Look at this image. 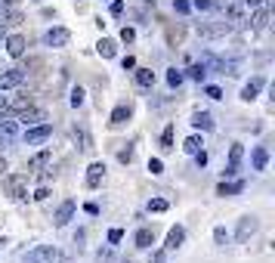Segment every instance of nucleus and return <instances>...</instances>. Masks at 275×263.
Listing matches in <instances>:
<instances>
[{
	"label": "nucleus",
	"instance_id": "nucleus-1",
	"mask_svg": "<svg viewBox=\"0 0 275 263\" xmlns=\"http://www.w3.org/2000/svg\"><path fill=\"white\" fill-rule=\"evenodd\" d=\"M4 192H7L13 201H28V177H22V173L4 177Z\"/></svg>",
	"mask_w": 275,
	"mask_h": 263
},
{
	"label": "nucleus",
	"instance_id": "nucleus-2",
	"mask_svg": "<svg viewBox=\"0 0 275 263\" xmlns=\"http://www.w3.org/2000/svg\"><path fill=\"white\" fill-rule=\"evenodd\" d=\"M229 31H232V22H226V19L198 25V37H207V41H220V37H226Z\"/></svg>",
	"mask_w": 275,
	"mask_h": 263
},
{
	"label": "nucleus",
	"instance_id": "nucleus-3",
	"mask_svg": "<svg viewBox=\"0 0 275 263\" xmlns=\"http://www.w3.org/2000/svg\"><path fill=\"white\" fill-rule=\"evenodd\" d=\"M59 260V251L53 245H37L34 251L25 254V263H56Z\"/></svg>",
	"mask_w": 275,
	"mask_h": 263
},
{
	"label": "nucleus",
	"instance_id": "nucleus-4",
	"mask_svg": "<svg viewBox=\"0 0 275 263\" xmlns=\"http://www.w3.org/2000/svg\"><path fill=\"white\" fill-rule=\"evenodd\" d=\"M50 136H53V127H50L47 121H44V124H34V127L25 130V142H28V145H41V142H47Z\"/></svg>",
	"mask_w": 275,
	"mask_h": 263
},
{
	"label": "nucleus",
	"instance_id": "nucleus-5",
	"mask_svg": "<svg viewBox=\"0 0 275 263\" xmlns=\"http://www.w3.org/2000/svg\"><path fill=\"white\" fill-rule=\"evenodd\" d=\"M257 229H260L257 217H251V214H248V217H241V220H238V229H235V239H238V242L245 245V242H248V239H251Z\"/></svg>",
	"mask_w": 275,
	"mask_h": 263
},
{
	"label": "nucleus",
	"instance_id": "nucleus-6",
	"mask_svg": "<svg viewBox=\"0 0 275 263\" xmlns=\"http://www.w3.org/2000/svg\"><path fill=\"white\" fill-rule=\"evenodd\" d=\"M74 211H77V201H74V198L62 201V204H59V211L53 214V223H56V226H68V223L74 220Z\"/></svg>",
	"mask_w": 275,
	"mask_h": 263
},
{
	"label": "nucleus",
	"instance_id": "nucleus-7",
	"mask_svg": "<svg viewBox=\"0 0 275 263\" xmlns=\"http://www.w3.org/2000/svg\"><path fill=\"white\" fill-rule=\"evenodd\" d=\"M68 41H71V31L68 28H50L47 34H44V44L47 47H68Z\"/></svg>",
	"mask_w": 275,
	"mask_h": 263
},
{
	"label": "nucleus",
	"instance_id": "nucleus-8",
	"mask_svg": "<svg viewBox=\"0 0 275 263\" xmlns=\"http://www.w3.org/2000/svg\"><path fill=\"white\" fill-rule=\"evenodd\" d=\"M19 121H22L25 127L44 124V121H47V111H44V108H34V105H31V108H22V111H19Z\"/></svg>",
	"mask_w": 275,
	"mask_h": 263
},
{
	"label": "nucleus",
	"instance_id": "nucleus-9",
	"mask_svg": "<svg viewBox=\"0 0 275 263\" xmlns=\"http://www.w3.org/2000/svg\"><path fill=\"white\" fill-rule=\"evenodd\" d=\"M223 10H226V22L232 25L245 22V4H238V0H223Z\"/></svg>",
	"mask_w": 275,
	"mask_h": 263
},
{
	"label": "nucleus",
	"instance_id": "nucleus-10",
	"mask_svg": "<svg viewBox=\"0 0 275 263\" xmlns=\"http://www.w3.org/2000/svg\"><path fill=\"white\" fill-rule=\"evenodd\" d=\"M22 81H25V71H22V68H10V71H4V74H0V90L22 87Z\"/></svg>",
	"mask_w": 275,
	"mask_h": 263
},
{
	"label": "nucleus",
	"instance_id": "nucleus-11",
	"mask_svg": "<svg viewBox=\"0 0 275 263\" xmlns=\"http://www.w3.org/2000/svg\"><path fill=\"white\" fill-rule=\"evenodd\" d=\"M241 155H245V149L241 145H232L229 149V164H226V177H235V173H238V164H241Z\"/></svg>",
	"mask_w": 275,
	"mask_h": 263
},
{
	"label": "nucleus",
	"instance_id": "nucleus-12",
	"mask_svg": "<svg viewBox=\"0 0 275 263\" xmlns=\"http://www.w3.org/2000/svg\"><path fill=\"white\" fill-rule=\"evenodd\" d=\"M102 180H105V164H102V161H93V164L87 167V186H90V189H96Z\"/></svg>",
	"mask_w": 275,
	"mask_h": 263
},
{
	"label": "nucleus",
	"instance_id": "nucleus-13",
	"mask_svg": "<svg viewBox=\"0 0 275 263\" xmlns=\"http://www.w3.org/2000/svg\"><path fill=\"white\" fill-rule=\"evenodd\" d=\"M130 121V102H121V105H114V111H111V127H124Z\"/></svg>",
	"mask_w": 275,
	"mask_h": 263
},
{
	"label": "nucleus",
	"instance_id": "nucleus-14",
	"mask_svg": "<svg viewBox=\"0 0 275 263\" xmlns=\"http://www.w3.org/2000/svg\"><path fill=\"white\" fill-rule=\"evenodd\" d=\"M182 242H186V229H182V226H173V229L167 232L164 251H179V248H182Z\"/></svg>",
	"mask_w": 275,
	"mask_h": 263
},
{
	"label": "nucleus",
	"instance_id": "nucleus-15",
	"mask_svg": "<svg viewBox=\"0 0 275 263\" xmlns=\"http://www.w3.org/2000/svg\"><path fill=\"white\" fill-rule=\"evenodd\" d=\"M266 25H269V10L260 4V7H254V16H251V28L254 31H266Z\"/></svg>",
	"mask_w": 275,
	"mask_h": 263
},
{
	"label": "nucleus",
	"instance_id": "nucleus-16",
	"mask_svg": "<svg viewBox=\"0 0 275 263\" xmlns=\"http://www.w3.org/2000/svg\"><path fill=\"white\" fill-rule=\"evenodd\" d=\"M263 84H266L263 78H254V81H248V84L241 87V99H245V102H254V99L260 96V90H263Z\"/></svg>",
	"mask_w": 275,
	"mask_h": 263
},
{
	"label": "nucleus",
	"instance_id": "nucleus-17",
	"mask_svg": "<svg viewBox=\"0 0 275 263\" xmlns=\"http://www.w3.org/2000/svg\"><path fill=\"white\" fill-rule=\"evenodd\" d=\"M31 105H34V96L22 90L19 96H13V99H10V115H13V111H16V115H19V111H22V108H31Z\"/></svg>",
	"mask_w": 275,
	"mask_h": 263
},
{
	"label": "nucleus",
	"instance_id": "nucleus-18",
	"mask_svg": "<svg viewBox=\"0 0 275 263\" xmlns=\"http://www.w3.org/2000/svg\"><path fill=\"white\" fill-rule=\"evenodd\" d=\"M7 53H10L13 59H19V56L25 53V37H22V34H10V37H7Z\"/></svg>",
	"mask_w": 275,
	"mask_h": 263
},
{
	"label": "nucleus",
	"instance_id": "nucleus-19",
	"mask_svg": "<svg viewBox=\"0 0 275 263\" xmlns=\"http://www.w3.org/2000/svg\"><path fill=\"white\" fill-rule=\"evenodd\" d=\"M50 158H53V152H50V149H44V152H37V155L28 161V170H41L44 164H50Z\"/></svg>",
	"mask_w": 275,
	"mask_h": 263
},
{
	"label": "nucleus",
	"instance_id": "nucleus-20",
	"mask_svg": "<svg viewBox=\"0 0 275 263\" xmlns=\"http://www.w3.org/2000/svg\"><path fill=\"white\" fill-rule=\"evenodd\" d=\"M96 50H99V56H102V59H111V56L117 53V44H114V41H108V37H102V41L96 44Z\"/></svg>",
	"mask_w": 275,
	"mask_h": 263
},
{
	"label": "nucleus",
	"instance_id": "nucleus-21",
	"mask_svg": "<svg viewBox=\"0 0 275 263\" xmlns=\"http://www.w3.org/2000/svg\"><path fill=\"white\" fill-rule=\"evenodd\" d=\"M266 164H269V152L263 145H257L254 149V170H266Z\"/></svg>",
	"mask_w": 275,
	"mask_h": 263
},
{
	"label": "nucleus",
	"instance_id": "nucleus-22",
	"mask_svg": "<svg viewBox=\"0 0 275 263\" xmlns=\"http://www.w3.org/2000/svg\"><path fill=\"white\" fill-rule=\"evenodd\" d=\"M192 124L198 127V130H213V118L207 115V111H198V115L192 118Z\"/></svg>",
	"mask_w": 275,
	"mask_h": 263
},
{
	"label": "nucleus",
	"instance_id": "nucleus-23",
	"mask_svg": "<svg viewBox=\"0 0 275 263\" xmlns=\"http://www.w3.org/2000/svg\"><path fill=\"white\" fill-rule=\"evenodd\" d=\"M151 245H155V232H151V229H139V232H136V248L145 251V248H151Z\"/></svg>",
	"mask_w": 275,
	"mask_h": 263
},
{
	"label": "nucleus",
	"instance_id": "nucleus-24",
	"mask_svg": "<svg viewBox=\"0 0 275 263\" xmlns=\"http://www.w3.org/2000/svg\"><path fill=\"white\" fill-rule=\"evenodd\" d=\"M136 84H139V87H151V84H155V71L136 68Z\"/></svg>",
	"mask_w": 275,
	"mask_h": 263
},
{
	"label": "nucleus",
	"instance_id": "nucleus-25",
	"mask_svg": "<svg viewBox=\"0 0 275 263\" xmlns=\"http://www.w3.org/2000/svg\"><path fill=\"white\" fill-rule=\"evenodd\" d=\"M189 78H192V81H204V78H207V65H204V62H195V65L189 68Z\"/></svg>",
	"mask_w": 275,
	"mask_h": 263
},
{
	"label": "nucleus",
	"instance_id": "nucleus-26",
	"mask_svg": "<svg viewBox=\"0 0 275 263\" xmlns=\"http://www.w3.org/2000/svg\"><path fill=\"white\" fill-rule=\"evenodd\" d=\"M245 186L241 183H220L217 186V195H232V192H241Z\"/></svg>",
	"mask_w": 275,
	"mask_h": 263
},
{
	"label": "nucleus",
	"instance_id": "nucleus-27",
	"mask_svg": "<svg viewBox=\"0 0 275 263\" xmlns=\"http://www.w3.org/2000/svg\"><path fill=\"white\" fill-rule=\"evenodd\" d=\"M201 145H204V142H201V136H189V139L182 142V149H186V152H189V155H195V152H201Z\"/></svg>",
	"mask_w": 275,
	"mask_h": 263
},
{
	"label": "nucleus",
	"instance_id": "nucleus-28",
	"mask_svg": "<svg viewBox=\"0 0 275 263\" xmlns=\"http://www.w3.org/2000/svg\"><path fill=\"white\" fill-rule=\"evenodd\" d=\"M161 145H164V152H170V149H173V127H164V133H161Z\"/></svg>",
	"mask_w": 275,
	"mask_h": 263
},
{
	"label": "nucleus",
	"instance_id": "nucleus-29",
	"mask_svg": "<svg viewBox=\"0 0 275 263\" xmlns=\"http://www.w3.org/2000/svg\"><path fill=\"white\" fill-rule=\"evenodd\" d=\"M182 78H186V74H182V71H176V68H170V71H167V84H170V87H179V84H182Z\"/></svg>",
	"mask_w": 275,
	"mask_h": 263
},
{
	"label": "nucleus",
	"instance_id": "nucleus-30",
	"mask_svg": "<svg viewBox=\"0 0 275 263\" xmlns=\"http://www.w3.org/2000/svg\"><path fill=\"white\" fill-rule=\"evenodd\" d=\"M74 139L81 142V149H84V152H87V149H93V145H90V136H87V130H77V127H74Z\"/></svg>",
	"mask_w": 275,
	"mask_h": 263
},
{
	"label": "nucleus",
	"instance_id": "nucleus-31",
	"mask_svg": "<svg viewBox=\"0 0 275 263\" xmlns=\"http://www.w3.org/2000/svg\"><path fill=\"white\" fill-rule=\"evenodd\" d=\"M213 239H217V245H220V248H226V245H229V232H226L223 226H217V229H213Z\"/></svg>",
	"mask_w": 275,
	"mask_h": 263
},
{
	"label": "nucleus",
	"instance_id": "nucleus-32",
	"mask_svg": "<svg viewBox=\"0 0 275 263\" xmlns=\"http://www.w3.org/2000/svg\"><path fill=\"white\" fill-rule=\"evenodd\" d=\"M71 105H74V108H81V105H84V90H81V87H74V90H71Z\"/></svg>",
	"mask_w": 275,
	"mask_h": 263
},
{
	"label": "nucleus",
	"instance_id": "nucleus-33",
	"mask_svg": "<svg viewBox=\"0 0 275 263\" xmlns=\"http://www.w3.org/2000/svg\"><path fill=\"white\" fill-rule=\"evenodd\" d=\"M117 161H121V164H130V161H133V145L121 149V152H117Z\"/></svg>",
	"mask_w": 275,
	"mask_h": 263
},
{
	"label": "nucleus",
	"instance_id": "nucleus-34",
	"mask_svg": "<svg viewBox=\"0 0 275 263\" xmlns=\"http://www.w3.org/2000/svg\"><path fill=\"white\" fill-rule=\"evenodd\" d=\"M121 41H124V44H133V41H136V31L124 25V28H121Z\"/></svg>",
	"mask_w": 275,
	"mask_h": 263
},
{
	"label": "nucleus",
	"instance_id": "nucleus-35",
	"mask_svg": "<svg viewBox=\"0 0 275 263\" xmlns=\"http://www.w3.org/2000/svg\"><path fill=\"white\" fill-rule=\"evenodd\" d=\"M148 211L161 214V211H167V201H164V198H155V201H148Z\"/></svg>",
	"mask_w": 275,
	"mask_h": 263
},
{
	"label": "nucleus",
	"instance_id": "nucleus-36",
	"mask_svg": "<svg viewBox=\"0 0 275 263\" xmlns=\"http://www.w3.org/2000/svg\"><path fill=\"white\" fill-rule=\"evenodd\" d=\"M10 115V99L4 96V90H0V118H7Z\"/></svg>",
	"mask_w": 275,
	"mask_h": 263
},
{
	"label": "nucleus",
	"instance_id": "nucleus-37",
	"mask_svg": "<svg viewBox=\"0 0 275 263\" xmlns=\"http://www.w3.org/2000/svg\"><path fill=\"white\" fill-rule=\"evenodd\" d=\"M148 170H151L155 177H158V173H164V164H161V158H151V161H148Z\"/></svg>",
	"mask_w": 275,
	"mask_h": 263
},
{
	"label": "nucleus",
	"instance_id": "nucleus-38",
	"mask_svg": "<svg viewBox=\"0 0 275 263\" xmlns=\"http://www.w3.org/2000/svg\"><path fill=\"white\" fill-rule=\"evenodd\" d=\"M121 239H124L121 229H111V232H108V242H111V245H114V242H121Z\"/></svg>",
	"mask_w": 275,
	"mask_h": 263
},
{
	"label": "nucleus",
	"instance_id": "nucleus-39",
	"mask_svg": "<svg viewBox=\"0 0 275 263\" xmlns=\"http://www.w3.org/2000/svg\"><path fill=\"white\" fill-rule=\"evenodd\" d=\"M207 96H210V99H223V90H220V87H207Z\"/></svg>",
	"mask_w": 275,
	"mask_h": 263
},
{
	"label": "nucleus",
	"instance_id": "nucleus-40",
	"mask_svg": "<svg viewBox=\"0 0 275 263\" xmlns=\"http://www.w3.org/2000/svg\"><path fill=\"white\" fill-rule=\"evenodd\" d=\"M111 13H114V16L124 13V4H121V0H114V4H111Z\"/></svg>",
	"mask_w": 275,
	"mask_h": 263
},
{
	"label": "nucleus",
	"instance_id": "nucleus-41",
	"mask_svg": "<svg viewBox=\"0 0 275 263\" xmlns=\"http://www.w3.org/2000/svg\"><path fill=\"white\" fill-rule=\"evenodd\" d=\"M47 195H50V192H47V186H41V189H37V192H34V198H37V201H44Z\"/></svg>",
	"mask_w": 275,
	"mask_h": 263
},
{
	"label": "nucleus",
	"instance_id": "nucleus-42",
	"mask_svg": "<svg viewBox=\"0 0 275 263\" xmlns=\"http://www.w3.org/2000/svg\"><path fill=\"white\" fill-rule=\"evenodd\" d=\"M192 4H195V10H207V7H210V0H192Z\"/></svg>",
	"mask_w": 275,
	"mask_h": 263
},
{
	"label": "nucleus",
	"instance_id": "nucleus-43",
	"mask_svg": "<svg viewBox=\"0 0 275 263\" xmlns=\"http://www.w3.org/2000/svg\"><path fill=\"white\" fill-rule=\"evenodd\" d=\"M195 161H198V167H204L207 164V155L204 152H195Z\"/></svg>",
	"mask_w": 275,
	"mask_h": 263
},
{
	"label": "nucleus",
	"instance_id": "nucleus-44",
	"mask_svg": "<svg viewBox=\"0 0 275 263\" xmlns=\"http://www.w3.org/2000/svg\"><path fill=\"white\" fill-rule=\"evenodd\" d=\"M176 13H189V4H186V0H176Z\"/></svg>",
	"mask_w": 275,
	"mask_h": 263
},
{
	"label": "nucleus",
	"instance_id": "nucleus-45",
	"mask_svg": "<svg viewBox=\"0 0 275 263\" xmlns=\"http://www.w3.org/2000/svg\"><path fill=\"white\" fill-rule=\"evenodd\" d=\"M260 4H266V0H245V7H251V10H254V7H260Z\"/></svg>",
	"mask_w": 275,
	"mask_h": 263
},
{
	"label": "nucleus",
	"instance_id": "nucleus-46",
	"mask_svg": "<svg viewBox=\"0 0 275 263\" xmlns=\"http://www.w3.org/2000/svg\"><path fill=\"white\" fill-rule=\"evenodd\" d=\"M4 170H7V158H4V155H0V173H4Z\"/></svg>",
	"mask_w": 275,
	"mask_h": 263
}]
</instances>
